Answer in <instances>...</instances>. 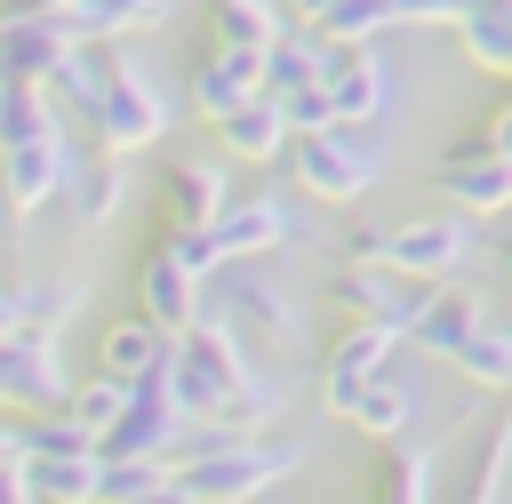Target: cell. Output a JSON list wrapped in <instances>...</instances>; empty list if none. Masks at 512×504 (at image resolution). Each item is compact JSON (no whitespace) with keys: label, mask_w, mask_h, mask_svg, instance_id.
I'll return each mask as SVG.
<instances>
[{"label":"cell","mask_w":512,"mask_h":504,"mask_svg":"<svg viewBox=\"0 0 512 504\" xmlns=\"http://www.w3.org/2000/svg\"><path fill=\"white\" fill-rule=\"evenodd\" d=\"M88 128L104 136V152H144V144L168 136V104H160V88H144L128 64H104V96H96Z\"/></svg>","instance_id":"cell-5"},{"label":"cell","mask_w":512,"mask_h":504,"mask_svg":"<svg viewBox=\"0 0 512 504\" xmlns=\"http://www.w3.org/2000/svg\"><path fill=\"white\" fill-rule=\"evenodd\" d=\"M216 296H224V304H232L248 328H264L272 344H304V320L288 312V296H280V288H264V280H224Z\"/></svg>","instance_id":"cell-21"},{"label":"cell","mask_w":512,"mask_h":504,"mask_svg":"<svg viewBox=\"0 0 512 504\" xmlns=\"http://www.w3.org/2000/svg\"><path fill=\"white\" fill-rule=\"evenodd\" d=\"M328 8H336V0H288V16H296V24H320Z\"/></svg>","instance_id":"cell-38"},{"label":"cell","mask_w":512,"mask_h":504,"mask_svg":"<svg viewBox=\"0 0 512 504\" xmlns=\"http://www.w3.org/2000/svg\"><path fill=\"white\" fill-rule=\"evenodd\" d=\"M216 248H224V264L232 256H248V248H304V216L288 208V200H272V192H256V200H232L216 224Z\"/></svg>","instance_id":"cell-9"},{"label":"cell","mask_w":512,"mask_h":504,"mask_svg":"<svg viewBox=\"0 0 512 504\" xmlns=\"http://www.w3.org/2000/svg\"><path fill=\"white\" fill-rule=\"evenodd\" d=\"M216 32L240 40V48H272V40H280V16H272L264 0H216Z\"/></svg>","instance_id":"cell-30"},{"label":"cell","mask_w":512,"mask_h":504,"mask_svg":"<svg viewBox=\"0 0 512 504\" xmlns=\"http://www.w3.org/2000/svg\"><path fill=\"white\" fill-rule=\"evenodd\" d=\"M24 328V296H0V336H16Z\"/></svg>","instance_id":"cell-40"},{"label":"cell","mask_w":512,"mask_h":504,"mask_svg":"<svg viewBox=\"0 0 512 504\" xmlns=\"http://www.w3.org/2000/svg\"><path fill=\"white\" fill-rule=\"evenodd\" d=\"M216 136H224V152H232V160H272V152L296 136L288 96H280V88H256L248 104H232V112L216 120Z\"/></svg>","instance_id":"cell-12"},{"label":"cell","mask_w":512,"mask_h":504,"mask_svg":"<svg viewBox=\"0 0 512 504\" xmlns=\"http://www.w3.org/2000/svg\"><path fill=\"white\" fill-rule=\"evenodd\" d=\"M504 272H512V240H504Z\"/></svg>","instance_id":"cell-42"},{"label":"cell","mask_w":512,"mask_h":504,"mask_svg":"<svg viewBox=\"0 0 512 504\" xmlns=\"http://www.w3.org/2000/svg\"><path fill=\"white\" fill-rule=\"evenodd\" d=\"M0 176H8V200L16 208H48V200H72L80 160H72V144L56 128V136H32V144H8L0 152Z\"/></svg>","instance_id":"cell-6"},{"label":"cell","mask_w":512,"mask_h":504,"mask_svg":"<svg viewBox=\"0 0 512 504\" xmlns=\"http://www.w3.org/2000/svg\"><path fill=\"white\" fill-rule=\"evenodd\" d=\"M376 176H384V152H376L368 136H352V120L296 136V184H304L312 200H360Z\"/></svg>","instance_id":"cell-2"},{"label":"cell","mask_w":512,"mask_h":504,"mask_svg":"<svg viewBox=\"0 0 512 504\" xmlns=\"http://www.w3.org/2000/svg\"><path fill=\"white\" fill-rule=\"evenodd\" d=\"M488 144H496V152H512V104L496 112V128H488Z\"/></svg>","instance_id":"cell-41"},{"label":"cell","mask_w":512,"mask_h":504,"mask_svg":"<svg viewBox=\"0 0 512 504\" xmlns=\"http://www.w3.org/2000/svg\"><path fill=\"white\" fill-rule=\"evenodd\" d=\"M344 416H352L368 440H408V432H416V416H424V400H416V384H400V376L384 368V376H368V384L352 392V408H344Z\"/></svg>","instance_id":"cell-18"},{"label":"cell","mask_w":512,"mask_h":504,"mask_svg":"<svg viewBox=\"0 0 512 504\" xmlns=\"http://www.w3.org/2000/svg\"><path fill=\"white\" fill-rule=\"evenodd\" d=\"M392 8H400L408 24H448V16H464L472 0H392Z\"/></svg>","instance_id":"cell-34"},{"label":"cell","mask_w":512,"mask_h":504,"mask_svg":"<svg viewBox=\"0 0 512 504\" xmlns=\"http://www.w3.org/2000/svg\"><path fill=\"white\" fill-rule=\"evenodd\" d=\"M128 392H136V384L104 368L96 384H80V392H72V416H80V424H96V432H112V424L128 416Z\"/></svg>","instance_id":"cell-29"},{"label":"cell","mask_w":512,"mask_h":504,"mask_svg":"<svg viewBox=\"0 0 512 504\" xmlns=\"http://www.w3.org/2000/svg\"><path fill=\"white\" fill-rule=\"evenodd\" d=\"M288 120H296V136H312V128H336L344 112H336L328 80H312V88H288Z\"/></svg>","instance_id":"cell-33"},{"label":"cell","mask_w":512,"mask_h":504,"mask_svg":"<svg viewBox=\"0 0 512 504\" xmlns=\"http://www.w3.org/2000/svg\"><path fill=\"white\" fill-rule=\"evenodd\" d=\"M392 16H400L392 0H336L320 24H328L336 40H352V48H368V40H384V24H392Z\"/></svg>","instance_id":"cell-31"},{"label":"cell","mask_w":512,"mask_h":504,"mask_svg":"<svg viewBox=\"0 0 512 504\" xmlns=\"http://www.w3.org/2000/svg\"><path fill=\"white\" fill-rule=\"evenodd\" d=\"M456 24H464V48H472V64H488V72H512V0H472Z\"/></svg>","instance_id":"cell-22"},{"label":"cell","mask_w":512,"mask_h":504,"mask_svg":"<svg viewBox=\"0 0 512 504\" xmlns=\"http://www.w3.org/2000/svg\"><path fill=\"white\" fill-rule=\"evenodd\" d=\"M0 504H40V496L24 488V464H0Z\"/></svg>","instance_id":"cell-37"},{"label":"cell","mask_w":512,"mask_h":504,"mask_svg":"<svg viewBox=\"0 0 512 504\" xmlns=\"http://www.w3.org/2000/svg\"><path fill=\"white\" fill-rule=\"evenodd\" d=\"M424 488H432V448H424V440H400V448L384 456L376 504H424Z\"/></svg>","instance_id":"cell-25"},{"label":"cell","mask_w":512,"mask_h":504,"mask_svg":"<svg viewBox=\"0 0 512 504\" xmlns=\"http://www.w3.org/2000/svg\"><path fill=\"white\" fill-rule=\"evenodd\" d=\"M8 384H16V336H0V400H8Z\"/></svg>","instance_id":"cell-39"},{"label":"cell","mask_w":512,"mask_h":504,"mask_svg":"<svg viewBox=\"0 0 512 504\" xmlns=\"http://www.w3.org/2000/svg\"><path fill=\"white\" fill-rule=\"evenodd\" d=\"M176 360V328H160L152 312L144 320H112L104 328V344H96V368H112V376H152V368H168Z\"/></svg>","instance_id":"cell-16"},{"label":"cell","mask_w":512,"mask_h":504,"mask_svg":"<svg viewBox=\"0 0 512 504\" xmlns=\"http://www.w3.org/2000/svg\"><path fill=\"white\" fill-rule=\"evenodd\" d=\"M144 504H200V488H192V480H184V464H176V480H160Z\"/></svg>","instance_id":"cell-36"},{"label":"cell","mask_w":512,"mask_h":504,"mask_svg":"<svg viewBox=\"0 0 512 504\" xmlns=\"http://www.w3.org/2000/svg\"><path fill=\"white\" fill-rule=\"evenodd\" d=\"M472 256H480L472 208H456V216H416V224H400L392 248H384V264L408 272V280H456V272H472Z\"/></svg>","instance_id":"cell-3"},{"label":"cell","mask_w":512,"mask_h":504,"mask_svg":"<svg viewBox=\"0 0 512 504\" xmlns=\"http://www.w3.org/2000/svg\"><path fill=\"white\" fill-rule=\"evenodd\" d=\"M336 296H344L360 320H384V328H400V336L416 328V304H424V296H408L400 280H384L376 264H352V272L336 280Z\"/></svg>","instance_id":"cell-20"},{"label":"cell","mask_w":512,"mask_h":504,"mask_svg":"<svg viewBox=\"0 0 512 504\" xmlns=\"http://www.w3.org/2000/svg\"><path fill=\"white\" fill-rule=\"evenodd\" d=\"M64 16L80 24V40H112V32H128V24H152V16H168V0H72Z\"/></svg>","instance_id":"cell-26"},{"label":"cell","mask_w":512,"mask_h":504,"mask_svg":"<svg viewBox=\"0 0 512 504\" xmlns=\"http://www.w3.org/2000/svg\"><path fill=\"white\" fill-rule=\"evenodd\" d=\"M480 328H488V296L432 280V288H424V304H416V328H408V344H416V352H440V360H456V352H464Z\"/></svg>","instance_id":"cell-8"},{"label":"cell","mask_w":512,"mask_h":504,"mask_svg":"<svg viewBox=\"0 0 512 504\" xmlns=\"http://www.w3.org/2000/svg\"><path fill=\"white\" fill-rule=\"evenodd\" d=\"M264 88V48H240V40H224L200 72H192V104L208 112V120H224L232 104H248Z\"/></svg>","instance_id":"cell-13"},{"label":"cell","mask_w":512,"mask_h":504,"mask_svg":"<svg viewBox=\"0 0 512 504\" xmlns=\"http://www.w3.org/2000/svg\"><path fill=\"white\" fill-rule=\"evenodd\" d=\"M456 368H464L472 384H504V392H512V328H496V320H488V328L456 352Z\"/></svg>","instance_id":"cell-28"},{"label":"cell","mask_w":512,"mask_h":504,"mask_svg":"<svg viewBox=\"0 0 512 504\" xmlns=\"http://www.w3.org/2000/svg\"><path fill=\"white\" fill-rule=\"evenodd\" d=\"M32 136H56L48 88H40V80H8V88H0V152H8V144H32Z\"/></svg>","instance_id":"cell-23"},{"label":"cell","mask_w":512,"mask_h":504,"mask_svg":"<svg viewBox=\"0 0 512 504\" xmlns=\"http://www.w3.org/2000/svg\"><path fill=\"white\" fill-rule=\"evenodd\" d=\"M392 344H400V328H384V320H360L336 352H328V408L344 416L352 408V392L368 384V376H384L392 368Z\"/></svg>","instance_id":"cell-14"},{"label":"cell","mask_w":512,"mask_h":504,"mask_svg":"<svg viewBox=\"0 0 512 504\" xmlns=\"http://www.w3.org/2000/svg\"><path fill=\"white\" fill-rule=\"evenodd\" d=\"M80 296H88V288H80L72 272H64V280H32V288H24V328H56V320H72Z\"/></svg>","instance_id":"cell-32"},{"label":"cell","mask_w":512,"mask_h":504,"mask_svg":"<svg viewBox=\"0 0 512 504\" xmlns=\"http://www.w3.org/2000/svg\"><path fill=\"white\" fill-rule=\"evenodd\" d=\"M120 160H128V152H112V160H96V168H80V184H72V216H80V224H104V216L120 208V192H128V176H120Z\"/></svg>","instance_id":"cell-27"},{"label":"cell","mask_w":512,"mask_h":504,"mask_svg":"<svg viewBox=\"0 0 512 504\" xmlns=\"http://www.w3.org/2000/svg\"><path fill=\"white\" fill-rule=\"evenodd\" d=\"M440 192H448L456 208H472V216L512 208V152H496L488 136H480V144H464L456 160H440Z\"/></svg>","instance_id":"cell-10"},{"label":"cell","mask_w":512,"mask_h":504,"mask_svg":"<svg viewBox=\"0 0 512 504\" xmlns=\"http://www.w3.org/2000/svg\"><path fill=\"white\" fill-rule=\"evenodd\" d=\"M24 488H32L40 504H104V448H96V456L32 448V456H24Z\"/></svg>","instance_id":"cell-15"},{"label":"cell","mask_w":512,"mask_h":504,"mask_svg":"<svg viewBox=\"0 0 512 504\" xmlns=\"http://www.w3.org/2000/svg\"><path fill=\"white\" fill-rule=\"evenodd\" d=\"M8 400L24 408H72V376L56 368V336L48 328H16V384Z\"/></svg>","instance_id":"cell-17"},{"label":"cell","mask_w":512,"mask_h":504,"mask_svg":"<svg viewBox=\"0 0 512 504\" xmlns=\"http://www.w3.org/2000/svg\"><path fill=\"white\" fill-rule=\"evenodd\" d=\"M160 480H176V456H104V504H144Z\"/></svg>","instance_id":"cell-24"},{"label":"cell","mask_w":512,"mask_h":504,"mask_svg":"<svg viewBox=\"0 0 512 504\" xmlns=\"http://www.w3.org/2000/svg\"><path fill=\"white\" fill-rule=\"evenodd\" d=\"M232 208V184L216 160H176L168 168V224H216Z\"/></svg>","instance_id":"cell-19"},{"label":"cell","mask_w":512,"mask_h":504,"mask_svg":"<svg viewBox=\"0 0 512 504\" xmlns=\"http://www.w3.org/2000/svg\"><path fill=\"white\" fill-rule=\"evenodd\" d=\"M168 376H176V392H184V408H192V416L264 424V416L280 408V392H272V384H256V376L240 368V344H232V328H224L216 312H208L200 328H184V344H176Z\"/></svg>","instance_id":"cell-1"},{"label":"cell","mask_w":512,"mask_h":504,"mask_svg":"<svg viewBox=\"0 0 512 504\" xmlns=\"http://www.w3.org/2000/svg\"><path fill=\"white\" fill-rule=\"evenodd\" d=\"M24 448H32V424L0 416V464H24Z\"/></svg>","instance_id":"cell-35"},{"label":"cell","mask_w":512,"mask_h":504,"mask_svg":"<svg viewBox=\"0 0 512 504\" xmlns=\"http://www.w3.org/2000/svg\"><path fill=\"white\" fill-rule=\"evenodd\" d=\"M328 96H336V112L360 128V120H384V112H392V96H400V72H392L376 48H344V64L328 72Z\"/></svg>","instance_id":"cell-11"},{"label":"cell","mask_w":512,"mask_h":504,"mask_svg":"<svg viewBox=\"0 0 512 504\" xmlns=\"http://www.w3.org/2000/svg\"><path fill=\"white\" fill-rule=\"evenodd\" d=\"M304 464V440H272V448H256V440H240V448H224V456H192L184 464V480L200 488V504H240V496H264L280 472H296Z\"/></svg>","instance_id":"cell-4"},{"label":"cell","mask_w":512,"mask_h":504,"mask_svg":"<svg viewBox=\"0 0 512 504\" xmlns=\"http://www.w3.org/2000/svg\"><path fill=\"white\" fill-rule=\"evenodd\" d=\"M200 280L208 272H192L184 256H176V240H160V248H144V264H136V296H144V312L160 320V328H200L208 312H200Z\"/></svg>","instance_id":"cell-7"}]
</instances>
